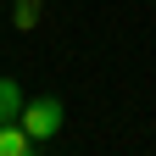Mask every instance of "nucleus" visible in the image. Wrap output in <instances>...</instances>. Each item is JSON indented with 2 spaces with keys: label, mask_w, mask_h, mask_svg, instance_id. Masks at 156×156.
Wrapping results in <instances>:
<instances>
[{
  "label": "nucleus",
  "mask_w": 156,
  "mask_h": 156,
  "mask_svg": "<svg viewBox=\"0 0 156 156\" xmlns=\"http://www.w3.org/2000/svg\"><path fill=\"white\" fill-rule=\"evenodd\" d=\"M17 112H23V89H17V78H0V123H11Z\"/></svg>",
  "instance_id": "3"
},
{
  "label": "nucleus",
  "mask_w": 156,
  "mask_h": 156,
  "mask_svg": "<svg viewBox=\"0 0 156 156\" xmlns=\"http://www.w3.org/2000/svg\"><path fill=\"white\" fill-rule=\"evenodd\" d=\"M62 101H56V95H39V101H23V112H17V123L28 128V140L34 145H45V140H56V134H62Z\"/></svg>",
  "instance_id": "1"
},
{
  "label": "nucleus",
  "mask_w": 156,
  "mask_h": 156,
  "mask_svg": "<svg viewBox=\"0 0 156 156\" xmlns=\"http://www.w3.org/2000/svg\"><path fill=\"white\" fill-rule=\"evenodd\" d=\"M28 151H34V140H28V128L17 123V117L0 123V156H28Z\"/></svg>",
  "instance_id": "2"
}]
</instances>
